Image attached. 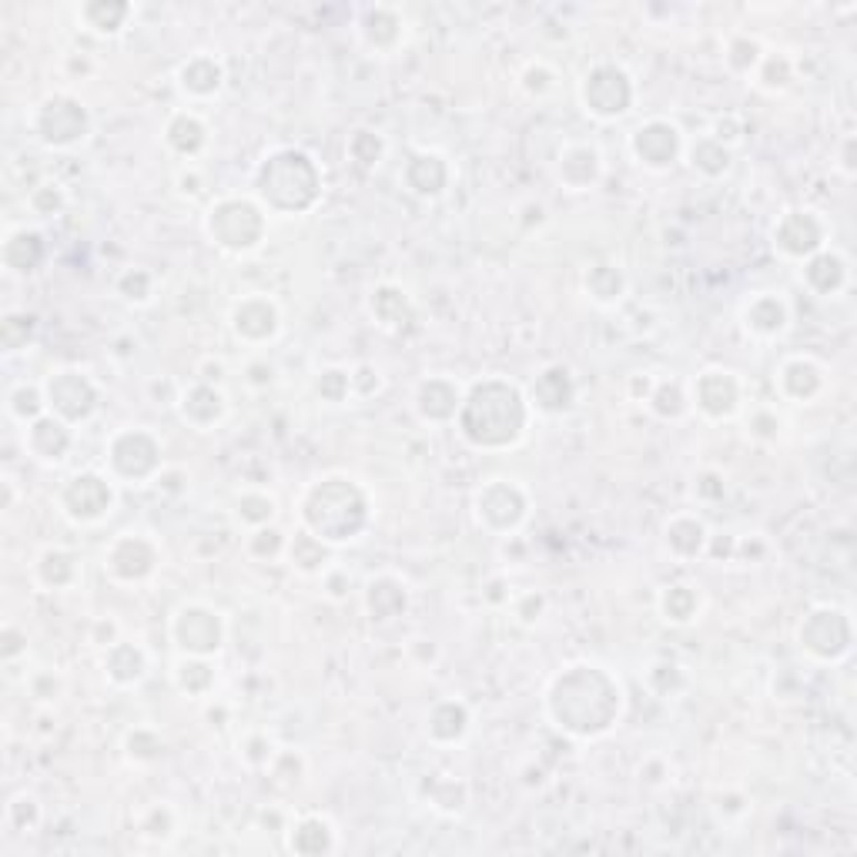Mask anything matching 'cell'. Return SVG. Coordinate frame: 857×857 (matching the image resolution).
<instances>
[{
	"label": "cell",
	"mask_w": 857,
	"mask_h": 857,
	"mask_svg": "<svg viewBox=\"0 0 857 857\" xmlns=\"http://www.w3.org/2000/svg\"><path fill=\"white\" fill-rule=\"evenodd\" d=\"M482 419L479 426L466 429L469 439L475 442H485V446H500V442H510L516 439L520 426H523V406H520V396L516 389L510 386H500V383H489V386H479L466 406V422L469 419Z\"/></svg>",
	"instance_id": "6da1fadb"
},
{
	"label": "cell",
	"mask_w": 857,
	"mask_h": 857,
	"mask_svg": "<svg viewBox=\"0 0 857 857\" xmlns=\"http://www.w3.org/2000/svg\"><path fill=\"white\" fill-rule=\"evenodd\" d=\"M285 191H295L299 208H305L312 201V195H315V171H312L305 155L285 151V155H275L262 168V195L272 205L282 208L285 205Z\"/></svg>",
	"instance_id": "7a4b0ae2"
},
{
	"label": "cell",
	"mask_w": 857,
	"mask_h": 857,
	"mask_svg": "<svg viewBox=\"0 0 857 857\" xmlns=\"http://www.w3.org/2000/svg\"><path fill=\"white\" fill-rule=\"evenodd\" d=\"M599 91H603V97H596V101L589 104L596 114H620V111H627L630 84H627L624 71H617V67H599V71H593V77H586V91H583V94H599Z\"/></svg>",
	"instance_id": "3957f363"
},
{
	"label": "cell",
	"mask_w": 857,
	"mask_h": 857,
	"mask_svg": "<svg viewBox=\"0 0 857 857\" xmlns=\"http://www.w3.org/2000/svg\"><path fill=\"white\" fill-rule=\"evenodd\" d=\"M67 506L74 516L94 520L111 506V489L97 475H77L67 489Z\"/></svg>",
	"instance_id": "277c9868"
},
{
	"label": "cell",
	"mask_w": 857,
	"mask_h": 857,
	"mask_svg": "<svg viewBox=\"0 0 857 857\" xmlns=\"http://www.w3.org/2000/svg\"><path fill=\"white\" fill-rule=\"evenodd\" d=\"M67 379H71V393H67L64 379L51 383V403H54L61 412H67V416H87V409H84V406H77V399L91 406V403H94V393H91V386H87L81 376H74V373H67Z\"/></svg>",
	"instance_id": "5b68a950"
},
{
	"label": "cell",
	"mask_w": 857,
	"mask_h": 857,
	"mask_svg": "<svg viewBox=\"0 0 857 857\" xmlns=\"http://www.w3.org/2000/svg\"><path fill=\"white\" fill-rule=\"evenodd\" d=\"M185 87H191V91H198V94H208V91H215L218 87V67L211 64V61H195V64H188L185 67Z\"/></svg>",
	"instance_id": "8992f818"
}]
</instances>
